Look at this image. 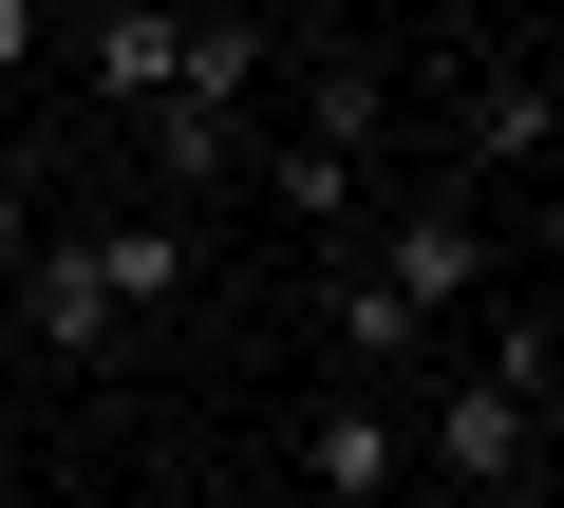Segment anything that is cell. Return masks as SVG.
<instances>
[{"label":"cell","mask_w":564,"mask_h":508,"mask_svg":"<svg viewBox=\"0 0 564 508\" xmlns=\"http://www.w3.org/2000/svg\"><path fill=\"white\" fill-rule=\"evenodd\" d=\"M433 508H508V489H452V471H433Z\"/></svg>","instance_id":"cell-12"},{"label":"cell","mask_w":564,"mask_h":508,"mask_svg":"<svg viewBox=\"0 0 564 508\" xmlns=\"http://www.w3.org/2000/svg\"><path fill=\"white\" fill-rule=\"evenodd\" d=\"M20 245H39V207H20V170H0V264H20Z\"/></svg>","instance_id":"cell-11"},{"label":"cell","mask_w":564,"mask_h":508,"mask_svg":"<svg viewBox=\"0 0 564 508\" xmlns=\"http://www.w3.org/2000/svg\"><path fill=\"white\" fill-rule=\"evenodd\" d=\"M20 57H39V0H0V76H20Z\"/></svg>","instance_id":"cell-10"},{"label":"cell","mask_w":564,"mask_h":508,"mask_svg":"<svg viewBox=\"0 0 564 508\" xmlns=\"http://www.w3.org/2000/svg\"><path fill=\"white\" fill-rule=\"evenodd\" d=\"M302 132H321V151H377V57H321V76H302Z\"/></svg>","instance_id":"cell-8"},{"label":"cell","mask_w":564,"mask_h":508,"mask_svg":"<svg viewBox=\"0 0 564 508\" xmlns=\"http://www.w3.org/2000/svg\"><path fill=\"white\" fill-rule=\"evenodd\" d=\"M339 339H358V358H414V339H433V321H414V302H395V283H339Z\"/></svg>","instance_id":"cell-9"},{"label":"cell","mask_w":564,"mask_h":508,"mask_svg":"<svg viewBox=\"0 0 564 508\" xmlns=\"http://www.w3.org/2000/svg\"><path fill=\"white\" fill-rule=\"evenodd\" d=\"M545 132H564L545 76H489V95H470V151H489V170H545Z\"/></svg>","instance_id":"cell-7"},{"label":"cell","mask_w":564,"mask_h":508,"mask_svg":"<svg viewBox=\"0 0 564 508\" xmlns=\"http://www.w3.org/2000/svg\"><path fill=\"white\" fill-rule=\"evenodd\" d=\"M20 321H39V358H76V377L132 339V302H113V264H95V226H76V245H20Z\"/></svg>","instance_id":"cell-2"},{"label":"cell","mask_w":564,"mask_h":508,"mask_svg":"<svg viewBox=\"0 0 564 508\" xmlns=\"http://www.w3.org/2000/svg\"><path fill=\"white\" fill-rule=\"evenodd\" d=\"M95 264H113V302L151 321V302L188 283V226H170V207H132V226H95Z\"/></svg>","instance_id":"cell-6"},{"label":"cell","mask_w":564,"mask_h":508,"mask_svg":"<svg viewBox=\"0 0 564 508\" xmlns=\"http://www.w3.org/2000/svg\"><path fill=\"white\" fill-rule=\"evenodd\" d=\"M226 151H245V95H226V76H170V95H151V170H170V188H207Z\"/></svg>","instance_id":"cell-5"},{"label":"cell","mask_w":564,"mask_h":508,"mask_svg":"<svg viewBox=\"0 0 564 508\" xmlns=\"http://www.w3.org/2000/svg\"><path fill=\"white\" fill-rule=\"evenodd\" d=\"M302 489H321V508H377V489H395V414H377V396H321V414H302Z\"/></svg>","instance_id":"cell-4"},{"label":"cell","mask_w":564,"mask_h":508,"mask_svg":"<svg viewBox=\"0 0 564 508\" xmlns=\"http://www.w3.org/2000/svg\"><path fill=\"white\" fill-rule=\"evenodd\" d=\"M358 283H395L414 321H452V302L489 283V226H470V207H395V245H377V264H358Z\"/></svg>","instance_id":"cell-3"},{"label":"cell","mask_w":564,"mask_h":508,"mask_svg":"<svg viewBox=\"0 0 564 508\" xmlns=\"http://www.w3.org/2000/svg\"><path fill=\"white\" fill-rule=\"evenodd\" d=\"M527 452H545V339H508V358H470V377L433 396V471H452V489H508Z\"/></svg>","instance_id":"cell-1"},{"label":"cell","mask_w":564,"mask_h":508,"mask_svg":"<svg viewBox=\"0 0 564 508\" xmlns=\"http://www.w3.org/2000/svg\"><path fill=\"white\" fill-rule=\"evenodd\" d=\"M188 20H245V0H188Z\"/></svg>","instance_id":"cell-13"}]
</instances>
